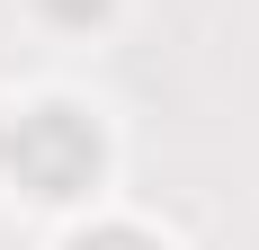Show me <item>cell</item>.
Here are the masks:
<instances>
[{
  "label": "cell",
  "instance_id": "cell-3",
  "mask_svg": "<svg viewBox=\"0 0 259 250\" xmlns=\"http://www.w3.org/2000/svg\"><path fill=\"white\" fill-rule=\"evenodd\" d=\"M72 250H161V241H143L134 224H99V232H80Z\"/></svg>",
  "mask_w": 259,
  "mask_h": 250
},
{
  "label": "cell",
  "instance_id": "cell-1",
  "mask_svg": "<svg viewBox=\"0 0 259 250\" xmlns=\"http://www.w3.org/2000/svg\"><path fill=\"white\" fill-rule=\"evenodd\" d=\"M9 179L27 197H80L99 179V125L72 107H36L9 125Z\"/></svg>",
  "mask_w": 259,
  "mask_h": 250
},
{
  "label": "cell",
  "instance_id": "cell-2",
  "mask_svg": "<svg viewBox=\"0 0 259 250\" xmlns=\"http://www.w3.org/2000/svg\"><path fill=\"white\" fill-rule=\"evenodd\" d=\"M36 9H45L54 27H99L107 9H116V0H36Z\"/></svg>",
  "mask_w": 259,
  "mask_h": 250
}]
</instances>
